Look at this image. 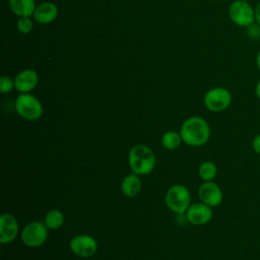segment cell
<instances>
[{
	"mask_svg": "<svg viewBox=\"0 0 260 260\" xmlns=\"http://www.w3.org/2000/svg\"><path fill=\"white\" fill-rule=\"evenodd\" d=\"M255 94L258 98V100H260V79L257 81L256 86H255Z\"/></svg>",
	"mask_w": 260,
	"mask_h": 260,
	"instance_id": "cb8c5ba5",
	"label": "cell"
},
{
	"mask_svg": "<svg viewBox=\"0 0 260 260\" xmlns=\"http://www.w3.org/2000/svg\"><path fill=\"white\" fill-rule=\"evenodd\" d=\"M69 248L76 256L81 258H89L96 253L98 242L89 235H78L70 240Z\"/></svg>",
	"mask_w": 260,
	"mask_h": 260,
	"instance_id": "ba28073f",
	"label": "cell"
},
{
	"mask_svg": "<svg viewBox=\"0 0 260 260\" xmlns=\"http://www.w3.org/2000/svg\"><path fill=\"white\" fill-rule=\"evenodd\" d=\"M216 174H217V168L215 164L212 161L206 160L199 166L198 175L204 182L212 181L216 177Z\"/></svg>",
	"mask_w": 260,
	"mask_h": 260,
	"instance_id": "ac0fdd59",
	"label": "cell"
},
{
	"mask_svg": "<svg viewBox=\"0 0 260 260\" xmlns=\"http://www.w3.org/2000/svg\"><path fill=\"white\" fill-rule=\"evenodd\" d=\"M255 21L260 24V1L255 7Z\"/></svg>",
	"mask_w": 260,
	"mask_h": 260,
	"instance_id": "603a6c76",
	"label": "cell"
},
{
	"mask_svg": "<svg viewBox=\"0 0 260 260\" xmlns=\"http://www.w3.org/2000/svg\"><path fill=\"white\" fill-rule=\"evenodd\" d=\"M232 93L225 87H213L208 89L203 98L207 110L213 113H219L226 110L232 104Z\"/></svg>",
	"mask_w": 260,
	"mask_h": 260,
	"instance_id": "8992f818",
	"label": "cell"
},
{
	"mask_svg": "<svg viewBox=\"0 0 260 260\" xmlns=\"http://www.w3.org/2000/svg\"><path fill=\"white\" fill-rule=\"evenodd\" d=\"M246 34L248 38L252 41L260 40V24L256 21L251 23L249 26L246 27Z\"/></svg>",
	"mask_w": 260,
	"mask_h": 260,
	"instance_id": "44dd1931",
	"label": "cell"
},
{
	"mask_svg": "<svg viewBox=\"0 0 260 260\" xmlns=\"http://www.w3.org/2000/svg\"><path fill=\"white\" fill-rule=\"evenodd\" d=\"M16 27L22 35L29 34L34 28V22L31 17H18L16 21Z\"/></svg>",
	"mask_w": 260,
	"mask_h": 260,
	"instance_id": "d6986e66",
	"label": "cell"
},
{
	"mask_svg": "<svg viewBox=\"0 0 260 260\" xmlns=\"http://www.w3.org/2000/svg\"><path fill=\"white\" fill-rule=\"evenodd\" d=\"M213 211L212 207L203 203L197 202L191 204L186 211L187 219L190 223L194 225H203L206 224L212 218Z\"/></svg>",
	"mask_w": 260,
	"mask_h": 260,
	"instance_id": "30bf717a",
	"label": "cell"
},
{
	"mask_svg": "<svg viewBox=\"0 0 260 260\" xmlns=\"http://www.w3.org/2000/svg\"><path fill=\"white\" fill-rule=\"evenodd\" d=\"M191 202L189 189L184 185H173L166 193V204L170 210L182 214L187 211Z\"/></svg>",
	"mask_w": 260,
	"mask_h": 260,
	"instance_id": "277c9868",
	"label": "cell"
},
{
	"mask_svg": "<svg viewBox=\"0 0 260 260\" xmlns=\"http://www.w3.org/2000/svg\"><path fill=\"white\" fill-rule=\"evenodd\" d=\"M65 216L62 211L58 209H52L48 211L44 217V223L49 230H57L64 223Z\"/></svg>",
	"mask_w": 260,
	"mask_h": 260,
	"instance_id": "2e32d148",
	"label": "cell"
},
{
	"mask_svg": "<svg viewBox=\"0 0 260 260\" xmlns=\"http://www.w3.org/2000/svg\"><path fill=\"white\" fill-rule=\"evenodd\" d=\"M224 1H226V0H224Z\"/></svg>",
	"mask_w": 260,
	"mask_h": 260,
	"instance_id": "484cf974",
	"label": "cell"
},
{
	"mask_svg": "<svg viewBox=\"0 0 260 260\" xmlns=\"http://www.w3.org/2000/svg\"><path fill=\"white\" fill-rule=\"evenodd\" d=\"M252 147H253V150L260 154V134L256 135L253 140H252Z\"/></svg>",
	"mask_w": 260,
	"mask_h": 260,
	"instance_id": "7402d4cb",
	"label": "cell"
},
{
	"mask_svg": "<svg viewBox=\"0 0 260 260\" xmlns=\"http://www.w3.org/2000/svg\"><path fill=\"white\" fill-rule=\"evenodd\" d=\"M15 89L20 93L30 92L39 83V75L34 69H23L14 77Z\"/></svg>",
	"mask_w": 260,
	"mask_h": 260,
	"instance_id": "7c38bea8",
	"label": "cell"
},
{
	"mask_svg": "<svg viewBox=\"0 0 260 260\" xmlns=\"http://www.w3.org/2000/svg\"><path fill=\"white\" fill-rule=\"evenodd\" d=\"M59 10L55 3L46 1L37 5L34 12V19L41 24H49L53 22L58 16Z\"/></svg>",
	"mask_w": 260,
	"mask_h": 260,
	"instance_id": "4fadbf2b",
	"label": "cell"
},
{
	"mask_svg": "<svg viewBox=\"0 0 260 260\" xmlns=\"http://www.w3.org/2000/svg\"><path fill=\"white\" fill-rule=\"evenodd\" d=\"M198 196L201 202L209 205L210 207L218 206L223 199V194L220 187L212 182H204L198 189Z\"/></svg>",
	"mask_w": 260,
	"mask_h": 260,
	"instance_id": "9c48e42d",
	"label": "cell"
},
{
	"mask_svg": "<svg viewBox=\"0 0 260 260\" xmlns=\"http://www.w3.org/2000/svg\"><path fill=\"white\" fill-rule=\"evenodd\" d=\"M14 88H15L14 79H12L10 76H7V75H2L0 77V92L1 93H8Z\"/></svg>",
	"mask_w": 260,
	"mask_h": 260,
	"instance_id": "ffe728a7",
	"label": "cell"
},
{
	"mask_svg": "<svg viewBox=\"0 0 260 260\" xmlns=\"http://www.w3.org/2000/svg\"><path fill=\"white\" fill-rule=\"evenodd\" d=\"M8 5L18 17H31L37 7L35 0H8Z\"/></svg>",
	"mask_w": 260,
	"mask_h": 260,
	"instance_id": "5bb4252c",
	"label": "cell"
},
{
	"mask_svg": "<svg viewBox=\"0 0 260 260\" xmlns=\"http://www.w3.org/2000/svg\"><path fill=\"white\" fill-rule=\"evenodd\" d=\"M142 183L138 175L130 174L127 175L121 183V191L127 197H135L141 191Z\"/></svg>",
	"mask_w": 260,
	"mask_h": 260,
	"instance_id": "9a60e30c",
	"label": "cell"
},
{
	"mask_svg": "<svg viewBox=\"0 0 260 260\" xmlns=\"http://www.w3.org/2000/svg\"><path fill=\"white\" fill-rule=\"evenodd\" d=\"M182 137L181 134L176 131H167L161 136V145L169 150H174L180 146L182 143Z\"/></svg>",
	"mask_w": 260,
	"mask_h": 260,
	"instance_id": "e0dca14e",
	"label": "cell"
},
{
	"mask_svg": "<svg viewBox=\"0 0 260 260\" xmlns=\"http://www.w3.org/2000/svg\"><path fill=\"white\" fill-rule=\"evenodd\" d=\"M180 134L183 142L190 146L198 147L204 145L210 137V127L201 117L193 116L184 121Z\"/></svg>",
	"mask_w": 260,
	"mask_h": 260,
	"instance_id": "6da1fadb",
	"label": "cell"
},
{
	"mask_svg": "<svg viewBox=\"0 0 260 260\" xmlns=\"http://www.w3.org/2000/svg\"><path fill=\"white\" fill-rule=\"evenodd\" d=\"M14 108L21 118L28 121L40 119L44 111L41 101L29 92L19 93L15 100Z\"/></svg>",
	"mask_w": 260,
	"mask_h": 260,
	"instance_id": "3957f363",
	"label": "cell"
},
{
	"mask_svg": "<svg viewBox=\"0 0 260 260\" xmlns=\"http://www.w3.org/2000/svg\"><path fill=\"white\" fill-rule=\"evenodd\" d=\"M18 234V222L10 213H3L0 217V243L13 242Z\"/></svg>",
	"mask_w": 260,
	"mask_h": 260,
	"instance_id": "8fae6325",
	"label": "cell"
},
{
	"mask_svg": "<svg viewBox=\"0 0 260 260\" xmlns=\"http://www.w3.org/2000/svg\"><path fill=\"white\" fill-rule=\"evenodd\" d=\"M256 66H257L258 70L260 71V50L258 51L257 56H256Z\"/></svg>",
	"mask_w": 260,
	"mask_h": 260,
	"instance_id": "d4e9b609",
	"label": "cell"
},
{
	"mask_svg": "<svg viewBox=\"0 0 260 260\" xmlns=\"http://www.w3.org/2000/svg\"><path fill=\"white\" fill-rule=\"evenodd\" d=\"M229 17L240 27H247L255 21V7L246 0H235L229 6Z\"/></svg>",
	"mask_w": 260,
	"mask_h": 260,
	"instance_id": "5b68a950",
	"label": "cell"
},
{
	"mask_svg": "<svg viewBox=\"0 0 260 260\" xmlns=\"http://www.w3.org/2000/svg\"><path fill=\"white\" fill-rule=\"evenodd\" d=\"M48 228L42 221H30L24 225L20 238L22 243L29 248L42 246L48 239Z\"/></svg>",
	"mask_w": 260,
	"mask_h": 260,
	"instance_id": "52a82bcc",
	"label": "cell"
},
{
	"mask_svg": "<svg viewBox=\"0 0 260 260\" xmlns=\"http://www.w3.org/2000/svg\"><path fill=\"white\" fill-rule=\"evenodd\" d=\"M128 162L132 173L138 176L148 175L155 167V155L147 145L136 144L129 151Z\"/></svg>",
	"mask_w": 260,
	"mask_h": 260,
	"instance_id": "7a4b0ae2",
	"label": "cell"
}]
</instances>
